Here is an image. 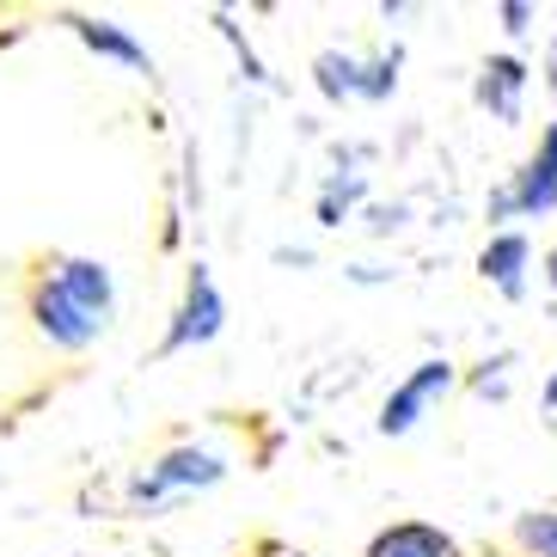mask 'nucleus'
Listing matches in <instances>:
<instances>
[{
	"label": "nucleus",
	"instance_id": "nucleus-10",
	"mask_svg": "<svg viewBox=\"0 0 557 557\" xmlns=\"http://www.w3.org/2000/svg\"><path fill=\"white\" fill-rule=\"evenodd\" d=\"M478 276H484V288H496L508 307H521V300L533 295V239H527V227L491 233V239L478 246Z\"/></svg>",
	"mask_w": 557,
	"mask_h": 557
},
{
	"label": "nucleus",
	"instance_id": "nucleus-7",
	"mask_svg": "<svg viewBox=\"0 0 557 557\" xmlns=\"http://www.w3.org/2000/svg\"><path fill=\"white\" fill-rule=\"evenodd\" d=\"M55 25H62V32L74 37V44H81L86 55L129 67V74H141V81H160V62H153V50L129 32V25H116V18H99V13H55Z\"/></svg>",
	"mask_w": 557,
	"mask_h": 557
},
{
	"label": "nucleus",
	"instance_id": "nucleus-16",
	"mask_svg": "<svg viewBox=\"0 0 557 557\" xmlns=\"http://www.w3.org/2000/svg\"><path fill=\"white\" fill-rule=\"evenodd\" d=\"M496 25H503L508 44H521V37L540 25V7H533V0H496Z\"/></svg>",
	"mask_w": 557,
	"mask_h": 557
},
{
	"label": "nucleus",
	"instance_id": "nucleus-20",
	"mask_svg": "<svg viewBox=\"0 0 557 557\" xmlns=\"http://www.w3.org/2000/svg\"><path fill=\"white\" fill-rule=\"evenodd\" d=\"M540 276H545V288H552V295H557V239H552V246H545V258H540Z\"/></svg>",
	"mask_w": 557,
	"mask_h": 557
},
{
	"label": "nucleus",
	"instance_id": "nucleus-22",
	"mask_svg": "<svg viewBox=\"0 0 557 557\" xmlns=\"http://www.w3.org/2000/svg\"><path fill=\"white\" fill-rule=\"evenodd\" d=\"M258 557H307V552H295V545H258Z\"/></svg>",
	"mask_w": 557,
	"mask_h": 557
},
{
	"label": "nucleus",
	"instance_id": "nucleus-4",
	"mask_svg": "<svg viewBox=\"0 0 557 557\" xmlns=\"http://www.w3.org/2000/svg\"><path fill=\"white\" fill-rule=\"evenodd\" d=\"M459 361H447V356H423L417 368H405V374L393 380V393L380 398V417H374V429L386 435V442H405V435H417V429L435 417V410L447 405V398L459 393Z\"/></svg>",
	"mask_w": 557,
	"mask_h": 557
},
{
	"label": "nucleus",
	"instance_id": "nucleus-5",
	"mask_svg": "<svg viewBox=\"0 0 557 557\" xmlns=\"http://www.w3.org/2000/svg\"><path fill=\"white\" fill-rule=\"evenodd\" d=\"M221 331H227V295H221V282H214V263L197 258L184 270L178 307L165 312V337H160V349H153V361L197 356V349H209Z\"/></svg>",
	"mask_w": 557,
	"mask_h": 557
},
{
	"label": "nucleus",
	"instance_id": "nucleus-18",
	"mask_svg": "<svg viewBox=\"0 0 557 557\" xmlns=\"http://www.w3.org/2000/svg\"><path fill=\"white\" fill-rule=\"evenodd\" d=\"M533 160H545V165L557 172V116H552V123L540 129V141H533Z\"/></svg>",
	"mask_w": 557,
	"mask_h": 557
},
{
	"label": "nucleus",
	"instance_id": "nucleus-12",
	"mask_svg": "<svg viewBox=\"0 0 557 557\" xmlns=\"http://www.w3.org/2000/svg\"><path fill=\"white\" fill-rule=\"evenodd\" d=\"M508 374H515V349H496V356L472 361V368L459 374V386L472 398H508Z\"/></svg>",
	"mask_w": 557,
	"mask_h": 557
},
{
	"label": "nucleus",
	"instance_id": "nucleus-2",
	"mask_svg": "<svg viewBox=\"0 0 557 557\" xmlns=\"http://www.w3.org/2000/svg\"><path fill=\"white\" fill-rule=\"evenodd\" d=\"M233 459L209 442H172L141 466V472L123 484V508L129 515H165V508L190 503V496L214 491V484H227Z\"/></svg>",
	"mask_w": 557,
	"mask_h": 557
},
{
	"label": "nucleus",
	"instance_id": "nucleus-3",
	"mask_svg": "<svg viewBox=\"0 0 557 557\" xmlns=\"http://www.w3.org/2000/svg\"><path fill=\"white\" fill-rule=\"evenodd\" d=\"M405 81V44L361 55V50H319L312 55V92L325 104H393Z\"/></svg>",
	"mask_w": 557,
	"mask_h": 557
},
{
	"label": "nucleus",
	"instance_id": "nucleus-6",
	"mask_svg": "<svg viewBox=\"0 0 557 557\" xmlns=\"http://www.w3.org/2000/svg\"><path fill=\"white\" fill-rule=\"evenodd\" d=\"M552 214H557V172L545 160H533V153L515 172H503L491 184V197H484L491 233H508V227H521V221H552Z\"/></svg>",
	"mask_w": 557,
	"mask_h": 557
},
{
	"label": "nucleus",
	"instance_id": "nucleus-11",
	"mask_svg": "<svg viewBox=\"0 0 557 557\" xmlns=\"http://www.w3.org/2000/svg\"><path fill=\"white\" fill-rule=\"evenodd\" d=\"M361 557H466V552H459V540L447 533L442 521L405 515V521H386V527H380Z\"/></svg>",
	"mask_w": 557,
	"mask_h": 557
},
{
	"label": "nucleus",
	"instance_id": "nucleus-13",
	"mask_svg": "<svg viewBox=\"0 0 557 557\" xmlns=\"http://www.w3.org/2000/svg\"><path fill=\"white\" fill-rule=\"evenodd\" d=\"M515 545H521V557H557V508L515 515Z\"/></svg>",
	"mask_w": 557,
	"mask_h": 557
},
{
	"label": "nucleus",
	"instance_id": "nucleus-1",
	"mask_svg": "<svg viewBox=\"0 0 557 557\" xmlns=\"http://www.w3.org/2000/svg\"><path fill=\"white\" fill-rule=\"evenodd\" d=\"M116 307H123L116 270L92 251H50L37 263L32 288H25V319L55 356L99 349L116 325Z\"/></svg>",
	"mask_w": 557,
	"mask_h": 557
},
{
	"label": "nucleus",
	"instance_id": "nucleus-21",
	"mask_svg": "<svg viewBox=\"0 0 557 557\" xmlns=\"http://www.w3.org/2000/svg\"><path fill=\"white\" fill-rule=\"evenodd\" d=\"M540 405H545V410H552V417H557V368H552V374L540 380Z\"/></svg>",
	"mask_w": 557,
	"mask_h": 557
},
{
	"label": "nucleus",
	"instance_id": "nucleus-8",
	"mask_svg": "<svg viewBox=\"0 0 557 557\" xmlns=\"http://www.w3.org/2000/svg\"><path fill=\"white\" fill-rule=\"evenodd\" d=\"M361 160H368V148H349V153H337V165L319 178V190H312V221H319V233H344L349 221H361V209L374 202V178L361 172Z\"/></svg>",
	"mask_w": 557,
	"mask_h": 557
},
{
	"label": "nucleus",
	"instance_id": "nucleus-9",
	"mask_svg": "<svg viewBox=\"0 0 557 557\" xmlns=\"http://www.w3.org/2000/svg\"><path fill=\"white\" fill-rule=\"evenodd\" d=\"M527 92H533V67H527V55L515 50H496L478 62V81H472V104L478 111H491L496 123H521L527 116Z\"/></svg>",
	"mask_w": 557,
	"mask_h": 557
},
{
	"label": "nucleus",
	"instance_id": "nucleus-19",
	"mask_svg": "<svg viewBox=\"0 0 557 557\" xmlns=\"http://www.w3.org/2000/svg\"><path fill=\"white\" fill-rule=\"evenodd\" d=\"M270 258H276V263H295V270H307V263H312V246H276Z\"/></svg>",
	"mask_w": 557,
	"mask_h": 557
},
{
	"label": "nucleus",
	"instance_id": "nucleus-14",
	"mask_svg": "<svg viewBox=\"0 0 557 557\" xmlns=\"http://www.w3.org/2000/svg\"><path fill=\"white\" fill-rule=\"evenodd\" d=\"M209 18H214V32H221V44L233 50V62H239V74H246L251 86H276V81H270V67L258 62V50H251V37L239 32V18H233V13H209Z\"/></svg>",
	"mask_w": 557,
	"mask_h": 557
},
{
	"label": "nucleus",
	"instance_id": "nucleus-15",
	"mask_svg": "<svg viewBox=\"0 0 557 557\" xmlns=\"http://www.w3.org/2000/svg\"><path fill=\"white\" fill-rule=\"evenodd\" d=\"M405 221H410V202L405 197H393V202H368V209H361V227L374 233V239H393V233H405Z\"/></svg>",
	"mask_w": 557,
	"mask_h": 557
},
{
	"label": "nucleus",
	"instance_id": "nucleus-17",
	"mask_svg": "<svg viewBox=\"0 0 557 557\" xmlns=\"http://www.w3.org/2000/svg\"><path fill=\"white\" fill-rule=\"evenodd\" d=\"M398 270H386V263H349V282L356 288H380V282H393Z\"/></svg>",
	"mask_w": 557,
	"mask_h": 557
}]
</instances>
